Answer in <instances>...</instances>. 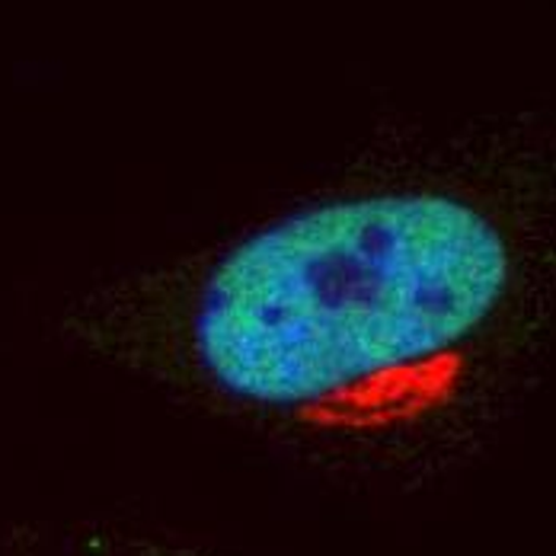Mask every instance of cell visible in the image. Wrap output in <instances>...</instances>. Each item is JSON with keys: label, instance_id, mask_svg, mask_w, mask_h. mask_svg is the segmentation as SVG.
Listing matches in <instances>:
<instances>
[{"label": "cell", "instance_id": "1", "mask_svg": "<svg viewBox=\"0 0 556 556\" xmlns=\"http://www.w3.org/2000/svg\"><path fill=\"white\" fill-rule=\"evenodd\" d=\"M511 288V250L442 192L294 208L230 243L189 342L224 396L324 435H381L442 409Z\"/></svg>", "mask_w": 556, "mask_h": 556}]
</instances>
